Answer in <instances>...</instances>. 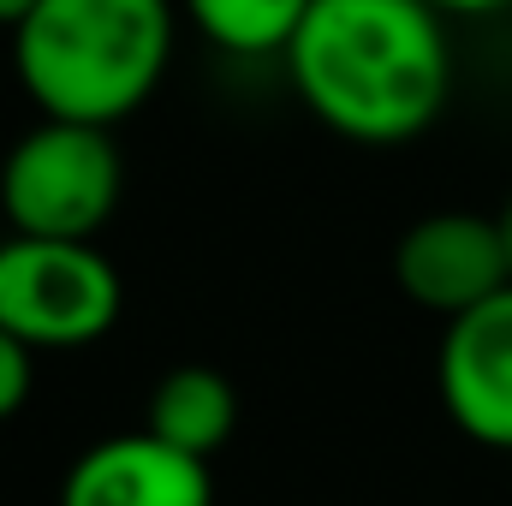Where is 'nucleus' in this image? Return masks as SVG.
<instances>
[{
  "label": "nucleus",
  "instance_id": "1",
  "mask_svg": "<svg viewBox=\"0 0 512 506\" xmlns=\"http://www.w3.org/2000/svg\"><path fill=\"white\" fill-rule=\"evenodd\" d=\"M447 24L429 0H310L280 66L322 131L358 149H399L453 102Z\"/></svg>",
  "mask_w": 512,
  "mask_h": 506
},
{
  "label": "nucleus",
  "instance_id": "5",
  "mask_svg": "<svg viewBox=\"0 0 512 506\" xmlns=\"http://www.w3.org/2000/svg\"><path fill=\"white\" fill-rule=\"evenodd\" d=\"M393 286L453 322L477 304H489L495 292L512 286V256L501 215H477V209H435L423 221H411L393 245Z\"/></svg>",
  "mask_w": 512,
  "mask_h": 506
},
{
  "label": "nucleus",
  "instance_id": "8",
  "mask_svg": "<svg viewBox=\"0 0 512 506\" xmlns=\"http://www.w3.org/2000/svg\"><path fill=\"white\" fill-rule=\"evenodd\" d=\"M143 429L161 435L179 453L215 459L233 441V429H239V393L209 364H179V370L155 376L149 405H143Z\"/></svg>",
  "mask_w": 512,
  "mask_h": 506
},
{
  "label": "nucleus",
  "instance_id": "4",
  "mask_svg": "<svg viewBox=\"0 0 512 506\" xmlns=\"http://www.w3.org/2000/svg\"><path fill=\"white\" fill-rule=\"evenodd\" d=\"M126 280L96 239H0V328L30 352H84L114 334Z\"/></svg>",
  "mask_w": 512,
  "mask_h": 506
},
{
  "label": "nucleus",
  "instance_id": "9",
  "mask_svg": "<svg viewBox=\"0 0 512 506\" xmlns=\"http://www.w3.org/2000/svg\"><path fill=\"white\" fill-rule=\"evenodd\" d=\"M185 24L233 54V60H280L310 12V0H179Z\"/></svg>",
  "mask_w": 512,
  "mask_h": 506
},
{
  "label": "nucleus",
  "instance_id": "2",
  "mask_svg": "<svg viewBox=\"0 0 512 506\" xmlns=\"http://www.w3.org/2000/svg\"><path fill=\"white\" fill-rule=\"evenodd\" d=\"M179 0H42L12 30V72L36 114L120 126L167 78Z\"/></svg>",
  "mask_w": 512,
  "mask_h": 506
},
{
  "label": "nucleus",
  "instance_id": "3",
  "mask_svg": "<svg viewBox=\"0 0 512 506\" xmlns=\"http://www.w3.org/2000/svg\"><path fill=\"white\" fill-rule=\"evenodd\" d=\"M126 197V161L108 126L36 120L0 155V215L24 239H96Z\"/></svg>",
  "mask_w": 512,
  "mask_h": 506
},
{
  "label": "nucleus",
  "instance_id": "7",
  "mask_svg": "<svg viewBox=\"0 0 512 506\" xmlns=\"http://www.w3.org/2000/svg\"><path fill=\"white\" fill-rule=\"evenodd\" d=\"M60 506H215V477L209 459L179 453L149 429H131L84 447L66 465Z\"/></svg>",
  "mask_w": 512,
  "mask_h": 506
},
{
  "label": "nucleus",
  "instance_id": "12",
  "mask_svg": "<svg viewBox=\"0 0 512 506\" xmlns=\"http://www.w3.org/2000/svg\"><path fill=\"white\" fill-rule=\"evenodd\" d=\"M36 6H42V0H0V30H18Z\"/></svg>",
  "mask_w": 512,
  "mask_h": 506
},
{
  "label": "nucleus",
  "instance_id": "6",
  "mask_svg": "<svg viewBox=\"0 0 512 506\" xmlns=\"http://www.w3.org/2000/svg\"><path fill=\"white\" fill-rule=\"evenodd\" d=\"M435 393L453 429L489 453H512V286L447 322Z\"/></svg>",
  "mask_w": 512,
  "mask_h": 506
},
{
  "label": "nucleus",
  "instance_id": "10",
  "mask_svg": "<svg viewBox=\"0 0 512 506\" xmlns=\"http://www.w3.org/2000/svg\"><path fill=\"white\" fill-rule=\"evenodd\" d=\"M30 387H36V352L0 328V423L30 405Z\"/></svg>",
  "mask_w": 512,
  "mask_h": 506
},
{
  "label": "nucleus",
  "instance_id": "11",
  "mask_svg": "<svg viewBox=\"0 0 512 506\" xmlns=\"http://www.w3.org/2000/svg\"><path fill=\"white\" fill-rule=\"evenodd\" d=\"M429 6L447 18H489V12H507L512 0H429Z\"/></svg>",
  "mask_w": 512,
  "mask_h": 506
},
{
  "label": "nucleus",
  "instance_id": "13",
  "mask_svg": "<svg viewBox=\"0 0 512 506\" xmlns=\"http://www.w3.org/2000/svg\"><path fill=\"white\" fill-rule=\"evenodd\" d=\"M501 233H507V256H512V191H507V203H501Z\"/></svg>",
  "mask_w": 512,
  "mask_h": 506
}]
</instances>
